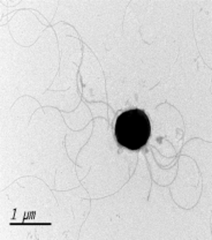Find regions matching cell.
I'll return each instance as SVG.
<instances>
[{"instance_id":"cell-1","label":"cell","mask_w":212,"mask_h":240,"mask_svg":"<svg viewBox=\"0 0 212 240\" xmlns=\"http://www.w3.org/2000/svg\"><path fill=\"white\" fill-rule=\"evenodd\" d=\"M151 135V122L141 109L122 112L115 120L114 136L120 147L128 150L143 148Z\"/></svg>"}]
</instances>
